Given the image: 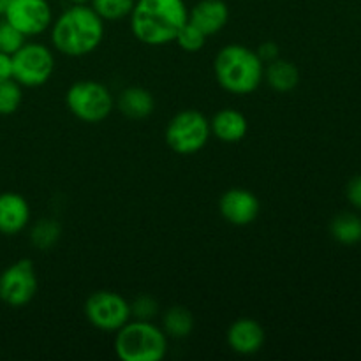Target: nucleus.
<instances>
[{"mask_svg":"<svg viewBox=\"0 0 361 361\" xmlns=\"http://www.w3.org/2000/svg\"><path fill=\"white\" fill-rule=\"evenodd\" d=\"M53 48L66 56H87L104 39V20L90 4H73L49 27Z\"/></svg>","mask_w":361,"mask_h":361,"instance_id":"obj_1","label":"nucleus"},{"mask_svg":"<svg viewBox=\"0 0 361 361\" xmlns=\"http://www.w3.org/2000/svg\"><path fill=\"white\" fill-rule=\"evenodd\" d=\"M264 80L279 94H288V92L295 90L300 83V73L296 69L295 63L289 60L277 59L270 62L264 69Z\"/></svg>","mask_w":361,"mask_h":361,"instance_id":"obj_17","label":"nucleus"},{"mask_svg":"<svg viewBox=\"0 0 361 361\" xmlns=\"http://www.w3.org/2000/svg\"><path fill=\"white\" fill-rule=\"evenodd\" d=\"M37 274L30 259H20L0 274V300L13 309L28 305L37 293Z\"/></svg>","mask_w":361,"mask_h":361,"instance_id":"obj_9","label":"nucleus"},{"mask_svg":"<svg viewBox=\"0 0 361 361\" xmlns=\"http://www.w3.org/2000/svg\"><path fill=\"white\" fill-rule=\"evenodd\" d=\"M71 4H90V0H71Z\"/></svg>","mask_w":361,"mask_h":361,"instance_id":"obj_30","label":"nucleus"},{"mask_svg":"<svg viewBox=\"0 0 361 361\" xmlns=\"http://www.w3.org/2000/svg\"><path fill=\"white\" fill-rule=\"evenodd\" d=\"M129 20L137 41L147 46H164L175 42L189 21V7L185 0H136Z\"/></svg>","mask_w":361,"mask_h":361,"instance_id":"obj_2","label":"nucleus"},{"mask_svg":"<svg viewBox=\"0 0 361 361\" xmlns=\"http://www.w3.org/2000/svg\"><path fill=\"white\" fill-rule=\"evenodd\" d=\"M210 136V120L196 109L176 113L166 127V143L180 155H192L203 150Z\"/></svg>","mask_w":361,"mask_h":361,"instance_id":"obj_6","label":"nucleus"},{"mask_svg":"<svg viewBox=\"0 0 361 361\" xmlns=\"http://www.w3.org/2000/svg\"><path fill=\"white\" fill-rule=\"evenodd\" d=\"M136 0H90V6L104 21H118L129 18Z\"/></svg>","mask_w":361,"mask_h":361,"instance_id":"obj_21","label":"nucleus"},{"mask_svg":"<svg viewBox=\"0 0 361 361\" xmlns=\"http://www.w3.org/2000/svg\"><path fill=\"white\" fill-rule=\"evenodd\" d=\"M88 323L101 331H118L130 321V303L115 291H95L85 302Z\"/></svg>","mask_w":361,"mask_h":361,"instance_id":"obj_8","label":"nucleus"},{"mask_svg":"<svg viewBox=\"0 0 361 361\" xmlns=\"http://www.w3.org/2000/svg\"><path fill=\"white\" fill-rule=\"evenodd\" d=\"M256 51L264 63H270V62H274V60L281 59V56H279L281 55V49H279L277 42H274V41L263 42V44L256 49Z\"/></svg>","mask_w":361,"mask_h":361,"instance_id":"obj_26","label":"nucleus"},{"mask_svg":"<svg viewBox=\"0 0 361 361\" xmlns=\"http://www.w3.org/2000/svg\"><path fill=\"white\" fill-rule=\"evenodd\" d=\"M13 78V59L7 53L0 51V83Z\"/></svg>","mask_w":361,"mask_h":361,"instance_id":"obj_28","label":"nucleus"},{"mask_svg":"<svg viewBox=\"0 0 361 361\" xmlns=\"http://www.w3.org/2000/svg\"><path fill=\"white\" fill-rule=\"evenodd\" d=\"M217 83L235 95H249L264 80V62L256 49L243 44H228L219 49L214 60Z\"/></svg>","mask_w":361,"mask_h":361,"instance_id":"obj_3","label":"nucleus"},{"mask_svg":"<svg viewBox=\"0 0 361 361\" xmlns=\"http://www.w3.org/2000/svg\"><path fill=\"white\" fill-rule=\"evenodd\" d=\"M30 222L28 201L18 192L0 194V233L7 236L18 235Z\"/></svg>","mask_w":361,"mask_h":361,"instance_id":"obj_13","label":"nucleus"},{"mask_svg":"<svg viewBox=\"0 0 361 361\" xmlns=\"http://www.w3.org/2000/svg\"><path fill=\"white\" fill-rule=\"evenodd\" d=\"M66 104L69 111L81 122L99 123L111 115L115 108V99L106 85L83 80L71 85L66 94Z\"/></svg>","mask_w":361,"mask_h":361,"instance_id":"obj_5","label":"nucleus"},{"mask_svg":"<svg viewBox=\"0 0 361 361\" xmlns=\"http://www.w3.org/2000/svg\"><path fill=\"white\" fill-rule=\"evenodd\" d=\"M25 39L27 37L18 28H14L9 21H0V51L13 55L27 42Z\"/></svg>","mask_w":361,"mask_h":361,"instance_id":"obj_24","label":"nucleus"},{"mask_svg":"<svg viewBox=\"0 0 361 361\" xmlns=\"http://www.w3.org/2000/svg\"><path fill=\"white\" fill-rule=\"evenodd\" d=\"M60 224L55 219H41L35 222L30 231V242L35 249L48 250L59 242L60 238Z\"/></svg>","mask_w":361,"mask_h":361,"instance_id":"obj_20","label":"nucleus"},{"mask_svg":"<svg viewBox=\"0 0 361 361\" xmlns=\"http://www.w3.org/2000/svg\"><path fill=\"white\" fill-rule=\"evenodd\" d=\"M9 2H11V0H0V16H2V14H4L6 7L9 6Z\"/></svg>","mask_w":361,"mask_h":361,"instance_id":"obj_29","label":"nucleus"},{"mask_svg":"<svg viewBox=\"0 0 361 361\" xmlns=\"http://www.w3.org/2000/svg\"><path fill=\"white\" fill-rule=\"evenodd\" d=\"M2 16L25 37L44 34L53 23V9L48 0H11Z\"/></svg>","mask_w":361,"mask_h":361,"instance_id":"obj_10","label":"nucleus"},{"mask_svg":"<svg viewBox=\"0 0 361 361\" xmlns=\"http://www.w3.org/2000/svg\"><path fill=\"white\" fill-rule=\"evenodd\" d=\"M210 130L222 143H238L247 136L249 122L245 115L235 108H224L210 120Z\"/></svg>","mask_w":361,"mask_h":361,"instance_id":"obj_15","label":"nucleus"},{"mask_svg":"<svg viewBox=\"0 0 361 361\" xmlns=\"http://www.w3.org/2000/svg\"><path fill=\"white\" fill-rule=\"evenodd\" d=\"M118 108L126 116L134 120L147 118L154 113L155 101L154 95L141 87H129L120 94Z\"/></svg>","mask_w":361,"mask_h":361,"instance_id":"obj_16","label":"nucleus"},{"mask_svg":"<svg viewBox=\"0 0 361 361\" xmlns=\"http://www.w3.org/2000/svg\"><path fill=\"white\" fill-rule=\"evenodd\" d=\"M330 233L342 245H356L361 242V217L353 212L338 214L331 221Z\"/></svg>","mask_w":361,"mask_h":361,"instance_id":"obj_19","label":"nucleus"},{"mask_svg":"<svg viewBox=\"0 0 361 361\" xmlns=\"http://www.w3.org/2000/svg\"><path fill=\"white\" fill-rule=\"evenodd\" d=\"M23 101L21 85L13 78L0 83V115H13Z\"/></svg>","mask_w":361,"mask_h":361,"instance_id":"obj_22","label":"nucleus"},{"mask_svg":"<svg viewBox=\"0 0 361 361\" xmlns=\"http://www.w3.org/2000/svg\"><path fill=\"white\" fill-rule=\"evenodd\" d=\"M13 59V80L21 87L37 88L48 83L55 73V55L41 42H25Z\"/></svg>","mask_w":361,"mask_h":361,"instance_id":"obj_7","label":"nucleus"},{"mask_svg":"<svg viewBox=\"0 0 361 361\" xmlns=\"http://www.w3.org/2000/svg\"><path fill=\"white\" fill-rule=\"evenodd\" d=\"M207 39H208V35L204 34L201 28H197L196 25H192L190 21H187V23L182 27V30L178 32V35H176L175 42L183 49V51L196 53V51H200V49L204 48V44H207Z\"/></svg>","mask_w":361,"mask_h":361,"instance_id":"obj_23","label":"nucleus"},{"mask_svg":"<svg viewBox=\"0 0 361 361\" xmlns=\"http://www.w3.org/2000/svg\"><path fill=\"white\" fill-rule=\"evenodd\" d=\"M259 200L256 194L247 189H229L222 194L219 201V210L222 217L233 226H249L259 215Z\"/></svg>","mask_w":361,"mask_h":361,"instance_id":"obj_11","label":"nucleus"},{"mask_svg":"<svg viewBox=\"0 0 361 361\" xmlns=\"http://www.w3.org/2000/svg\"><path fill=\"white\" fill-rule=\"evenodd\" d=\"M162 330L168 338H187L194 330V316L185 307H169L162 316Z\"/></svg>","mask_w":361,"mask_h":361,"instance_id":"obj_18","label":"nucleus"},{"mask_svg":"<svg viewBox=\"0 0 361 361\" xmlns=\"http://www.w3.org/2000/svg\"><path fill=\"white\" fill-rule=\"evenodd\" d=\"M348 200L355 208L361 210V175L355 176L348 185Z\"/></svg>","mask_w":361,"mask_h":361,"instance_id":"obj_27","label":"nucleus"},{"mask_svg":"<svg viewBox=\"0 0 361 361\" xmlns=\"http://www.w3.org/2000/svg\"><path fill=\"white\" fill-rule=\"evenodd\" d=\"M159 312V303L157 300L152 298L148 295H141L130 303V316L134 319H145L152 321V317L157 316Z\"/></svg>","mask_w":361,"mask_h":361,"instance_id":"obj_25","label":"nucleus"},{"mask_svg":"<svg viewBox=\"0 0 361 361\" xmlns=\"http://www.w3.org/2000/svg\"><path fill=\"white\" fill-rule=\"evenodd\" d=\"M229 7L224 0H200L189 9V21L210 35L217 34L228 25Z\"/></svg>","mask_w":361,"mask_h":361,"instance_id":"obj_14","label":"nucleus"},{"mask_svg":"<svg viewBox=\"0 0 361 361\" xmlns=\"http://www.w3.org/2000/svg\"><path fill=\"white\" fill-rule=\"evenodd\" d=\"M264 341H267L264 328L250 317L236 319L228 330V345L236 355H256L263 349Z\"/></svg>","mask_w":361,"mask_h":361,"instance_id":"obj_12","label":"nucleus"},{"mask_svg":"<svg viewBox=\"0 0 361 361\" xmlns=\"http://www.w3.org/2000/svg\"><path fill=\"white\" fill-rule=\"evenodd\" d=\"M115 334V355L118 360L161 361L168 355V335L152 321H127Z\"/></svg>","mask_w":361,"mask_h":361,"instance_id":"obj_4","label":"nucleus"}]
</instances>
